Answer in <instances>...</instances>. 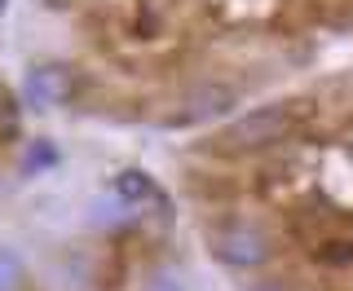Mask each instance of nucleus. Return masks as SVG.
<instances>
[{"label":"nucleus","mask_w":353,"mask_h":291,"mask_svg":"<svg viewBox=\"0 0 353 291\" xmlns=\"http://www.w3.org/2000/svg\"><path fill=\"white\" fill-rule=\"evenodd\" d=\"M287 132V110L283 106H261V110H248L239 115L234 124H225V132L216 137L221 150H261V146L279 141Z\"/></svg>","instance_id":"nucleus-1"},{"label":"nucleus","mask_w":353,"mask_h":291,"mask_svg":"<svg viewBox=\"0 0 353 291\" xmlns=\"http://www.w3.org/2000/svg\"><path fill=\"white\" fill-rule=\"evenodd\" d=\"M234 106V88L230 84H194L190 93L181 97V106H176V115L168 119L172 128H185V124H203V119H216L225 115V110Z\"/></svg>","instance_id":"nucleus-2"},{"label":"nucleus","mask_w":353,"mask_h":291,"mask_svg":"<svg viewBox=\"0 0 353 291\" xmlns=\"http://www.w3.org/2000/svg\"><path fill=\"white\" fill-rule=\"evenodd\" d=\"M216 256L225 265H261L265 256V239L256 230H225V234H216Z\"/></svg>","instance_id":"nucleus-3"},{"label":"nucleus","mask_w":353,"mask_h":291,"mask_svg":"<svg viewBox=\"0 0 353 291\" xmlns=\"http://www.w3.org/2000/svg\"><path fill=\"white\" fill-rule=\"evenodd\" d=\"M115 199H119V203H132V208H137V203H163L146 172H119L115 177Z\"/></svg>","instance_id":"nucleus-4"},{"label":"nucleus","mask_w":353,"mask_h":291,"mask_svg":"<svg viewBox=\"0 0 353 291\" xmlns=\"http://www.w3.org/2000/svg\"><path fill=\"white\" fill-rule=\"evenodd\" d=\"M27 97H31L36 106H53V102L62 97V71H31Z\"/></svg>","instance_id":"nucleus-5"},{"label":"nucleus","mask_w":353,"mask_h":291,"mask_svg":"<svg viewBox=\"0 0 353 291\" xmlns=\"http://www.w3.org/2000/svg\"><path fill=\"white\" fill-rule=\"evenodd\" d=\"M58 159V150H53V141H36L27 150V159H22V172H40V168H49Z\"/></svg>","instance_id":"nucleus-6"},{"label":"nucleus","mask_w":353,"mask_h":291,"mask_svg":"<svg viewBox=\"0 0 353 291\" xmlns=\"http://www.w3.org/2000/svg\"><path fill=\"white\" fill-rule=\"evenodd\" d=\"M18 274H22L18 256H14V252H0V291L14 287V283H18Z\"/></svg>","instance_id":"nucleus-7"},{"label":"nucleus","mask_w":353,"mask_h":291,"mask_svg":"<svg viewBox=\"0 0 353 291\" xmlns=\"http://www.w3.org/2000/svg\"><path fill=\"white\" fill-rule=\"evenodd\" d=\"M88 217H93V225H119V221H124V217H119V208H106V203H93V208H88Z\"/></svg>","instance_id":"nucleus-8"},{"label":"nucleus","mask_w":353,"mask_h":291,"mask_svg":"<svg viewBox=\"0 0 353 291\" xmlns=\"http://www.w3.org/2000/svg\"><path fill=\"white\" fill-rule=\"evenodd\" d=\"M146 291H185V287H181V278H176V274H159V278H150Z\"/></svg>","instance_id":"nucleus-9"},{"label":"nucleus","mask_w":353,"mask_h":291,"mask_svg":"<svg viewBox=\"0 0 353 291\" xmlns=\"http://www.w3.org/2000/svg\"><path fill=\"white\" fill-rule=\"evenodd\" d=\"M40 5H44V9H66L71 0H40Z\"/></svg>","instance_id":"nucleus-10"},{"label":"nucleus","mask_w":353,"mask_h":291,"mask_svg":"<svg viewBox=\"0 0 353 291\" xmlns=\"http://www.w3.org/2000/svg\"><path fill=\"white\" fill-rule=\"evenodd\" d=\"M256 291H283V287H279V283H261Z\"/></svg>","instance_id":"nucleus-11"},{"label":"nucleus","mask_w":353,"mask_h":291,"mask_svg":"<svg viewBox=\"0 0 353 291\" xmlns=\"http://www.w3.org/2000/svg\"><path fill=\"white\" fill-rule=\"evenodd\" d=\"M0 9H5V0H0Z\"/></svg>","instance_id":"nucleus-12"}]
</instances>
